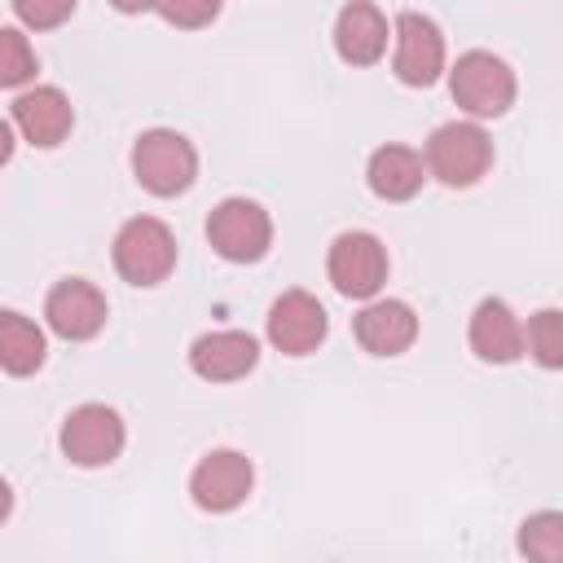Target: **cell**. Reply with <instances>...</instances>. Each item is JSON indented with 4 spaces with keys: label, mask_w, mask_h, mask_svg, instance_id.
Returning <instances> with one entry per match:
<instances>
[{
    "label": "cell",
    "mask_w": 563,
    "mask_h": 563,
    "mask_svg": "<svg viewBox=\"0 0 563 563\" xmlns=\"http://www.w3.org/2000/svg\"><path fill=\"white\" fill-rule=\"evenodd\" d=\"M523 352H532L537 365L559 369L563 365V312L559 308H541L528 317L523 325Z\"/></svg>",
    "instance_id": "19"
},
{
    "label": "cell",
    "mask_w": 563,
    "mask_h": 563,
    "mask_svg": "<svg viewBox=\"0 0 563 563\" xmlns=\"http://www.w3.org/2000/svg\"><path fill=\"white\" fill-rule=\"evenodd\" d=\"M9 4H13V18L26 31H53L75 13L79 0H9Z\"/></svg>",
    "instance_id": "23"
},
{
    "label": "cell",
    "mask_w": 563,
    "mask_h": 563,
    "mask_svg": "<svg viewBox=\"0 0 563 563\" xmlns=\"http://www.w3.org/2000/svg\"><path fill=\"white\" fill-rule=\"evenodd\" d=\"M207 242L229 264H255L273 246V216L255 198H224L207 216Z\"/></svg>",
    "instance_id": "5"
},
{
    "label": "cell",
    "mask_w": 563,
    "mask_h": 563,
    "mask_svg": "<svg viewBox=\"0 0 563 563\" xmlns=\"http://www.w3.org/2000/svg\"><path fill=\"white\" fill-rule=\"evenodd\" d=\"M119 13H145V9H154V0H110Z\"/></svg>",
    "instance_id": "26"
},
{
    "label": "cell",
    "mask_w": 563,
    "mask_h": 563,
    "mask_svg": "<svg viewBox=\"0 0 563 563\" xmlns=\"http://www.w3.org/2000/svg\"><path fill=\"white\" fill-rule=\"evenodd\" d=\"M260 343L246 330H207L189 343V369L207 383H238L255 369Z\"/></svg>",
    "instance_id": "13"
},
{
    "label": "cell",
    "mask_w": 563,
    "mask_h": 563,
    "mask_svg": "<svg viewBox=\"0 0 563 563\" xmlns=\"http://www.w3.org/2000/svg\"><path fill=\"white\" fill-rule=\"evenodd\" d=\"M44 356H48L44 330L26 312L0 308V369L13 374V378H26L44 365Z\"/></svg>",
    "instance_id": "18"
},
{
    "label": "cell",
    "mask_w": 563,
    "mask_h": 563,
    "mask_svg": "<svg viewBox=\"0 0 563 563\" xmlns=\"http://www.w3.org/2000/svg\"><path fill=\"white\" fill-rule=\"evenodd\" d=\"M466 343L488 365H510L523 356V321L506 299H479L466 325Z\"/></svg>",
    "instance_id": "15"
},
{
    "label": "cell",
    "mask_w": 563,
    "mask_h": 563,
    "mask_svg": "<svg viewBox=\"0 0 563 563\" xmlns=\"http://www.w3.org/2000/svg\"><path fill=\"white\" fill-rule=\"evenodd\" d=\"M13 515V488H9V479L0 475V523Z\"/></svg>",
    "instance_id": "25"
},
{
    "label": "cell",
    "mask_w": 563,
    "mask_h": 563,
    "mask_svg": "<svg viewBox=\"0 0 563 563\" xmlns=\"http://www.w3.org/2000/svg\"><path fill=\"white\" fill-rule=\"evenodd\" d=\"M444 35L427 13H400L391 26V70L409 88H431L444 75Z\"/></svg>",
    "instance_id": "8"
},
{
    "label": "cell",
    "mask_w": 563,
    "mask_h": 563,
    "mask_svg": "<svg viewBox=\"0 0 563 563\" xmlns=\"http://www.w3.org/2000/svg\"><path fill=\"white\" fill-rule=\"evenodd\" d=\"M387 246L369 229H347L330 242L325 255V277L343 299H374L387 282Z\"/></svg>",
    "instance_id": "6"
},
{
    "label": "cell",
    "mask_w": 563,
    "mask_h": 563,
    "mask_svg": "<svg viewBox=\"0 0 563 563\" xmlns=\"http://www.w3.org/2000/svg\"><path fill=\"white\" fill-rule=\"evenodd\" d=\"M387 40H391V26H387L378 4L352 0V4L339 9V18H334V53L347 66H374L387 53Z\"/></svg>",
    "instance_id": "16"
},
{
    "label": "cell",
    "mask_w": 563,
    "mask_h": 563,
    "mask_svg": "<svg viewBox=\"0 0 563 563\" xmlns=\"http://www.w3.org/2000/svg\"><path fill=\"white\" fill-rule=\"evenodd\" d=\"M110 308H106V295L88 282V277H62L48 299H44V321L57 339L66 343H84V339H97L101 325H106Z\"/></svg>",
    "instance_id": "11"
},
{
    "label": "cell",
    "mask_w": 563,
    "mask_h": 563,
    "mask_svg": "<svg viewBox=\"0 0 563 563\" xmlns=\"http://www.w3.org/2000/svg\"><path fill=\"white\" fill-rule=\"evenodd\" d=\"M325 334H330V317H325L317 295L282 290L268 303V343L282 356H308V352H317L325 343Z\"/></svg>",
    "instance_id": "10"
},
{
    "label": "cell",
    "mask_w": 563,
    "mask_h": 563,
    "mask_svg": "<svg viewBox=\"0 0 563 563\" xmlns=\"http://www.w3.org/2000/svg\"><path fill=\"white\" fill-rule=\"evenodd\" d=\"M62 457L75 462V466H110L123 444H128V431H123V418L110 409V405H79L62 418Z\"/></svg>",
    "instance_id": "7"
},
{
    "label": "cell",
    "mask_w": 563,
    "mask_h": 563,
    "mask_svg": "<svg viewBox=\"0 0 563 563\" xmlns=\"http://www.w3.org/2000/svg\"><path fill=\"white\" fill-rule=\"evenodd\" d=\"M114 273L132 286H158L176 268V233L158 216H132L119 224L110 246Z\"/></svg>",
    "instance_id": "3"
},
{
    "label": "cell",
    "mask_w": 563,
    "mask_h": 563,
    "mask_svg": "<svg viewBox=\"0 0 563 563\" xmlns=\"http://www.w3.org/2000/svg\"><path fill=\"white\" fill-rule=\"evenodd\" d=\"M422 163H427V176H435L440 185L471 189L493 167V141L479 128V119H453L427 136Z\"/></svg>",
    "instance_id": "1"
},
{
    "label": "cell",
    "mask_w": 563,
    "mask_h": 563,
    "mask_svg": "<svg viewBox=\"0 0 563 563\" xmlns=\"http://www.w3.org/2000/svg\"><path fill=\"white\" fill-rule=\"evenodd\" d=\"M220 4L224 0H154V13L167 22V26H180V31H202L220 18Z\"/></svg>",
    "instance_id": "22"
},
{
    "label": "cell",
    "mask_w": 563,
    "mask_h": 563,
    "mask_svg": "<svg viewBox=\"0 0 563 563\" xmlns=\"http://www.w3.org/2000/svg\"><path fill=\"white\" fill-rule=\"evenodd\" d=\"M75 128V106L57 84L22 88L13 101V132L35 150H57Z\"/></svg>",
    "instance_id": "12"
},
{
    "label": "cell",
    "mask_w": 563,
    "mask_h": 563,
    "mask_svg": "<svg viewBox=\"0 0 563 563\" xmlns=\"http://www.w3.org/2000/svg\"><path fill=\"white\" fill-rule=\"evenodd\" d=\"M352 334L356 343L369 352V356H400L413 347L418 339V317L405 299H365V308L356 312L352 321Z\"/></svg>",
    "instance_id": "14"
},
{
    "label": "cell",
    "mask_w": 563,
    "mask_h": 563,
    "mask_svg": "<svg viewBox=\"0 0 563 563\" xmlns=\"http://www.w3.org/2000/svg\"><path fill=\"white\" fill-rule=\"evenodd\" d=\"M35 79V48L18 26H0V88H26Z\"/></svg>",
    "instance_id": "21"
},
{
    "label": "cell",
    "mask_w": 563,
    "mask_h": 563,
    "mask_svg": "<svg viewBox=\"0 0 563 563\" xmlns=\"http://www.w3.org/2000/svg\"><path fill=\"white\" fill-rule=\"evenodd\" d=\"M251 484H255V466H251L246 453L211 449L207 457H198V466L189 475V497H194L198 510L224 515V510H238L251 497Z\"/></svg>",
    "instance_id": "9"
},
{
    "label": "cell",
    "mask_w": 563,
    "mask_h": 563,
    "mask_svg": "<svg viewBox=\"0 0 563 563\" xmlns=\"http://www.w3.org/2000/svg\"><path fill=\"white\" fill-rule=\"evenodd\" d=\"M449 92L457 101V110H466L471 119H501L515 106V70L488 53V48H471L453 62L449 70Z\"/></svg>",
    "instance_id": "4"
},
{
    "label": "cell",
    "mask_w": 563,
    "mask_h": 563,
    "mask_svg": "<svg viewBox=\"0 0 563 563\" xmlns=\"http://www.w3.org/2000/svg\"><path fill=\"white\" fill-rule=\"evenodd\" d=\"M519 550L537 563H559L563 559V515L559 510H537L519 523Z\"/></svg>",
    "instance_id": "20"
},
{
    "label": "cell",
    "mask_w": 563,
    "mask_h": 563,
    "mask_svg": "<svg viewBox=\"0 0 563 563\" xmlns=\"http://www.w3.org/2000/svg\"><path fill=\"white\" fill-rule=\"evenodd\" d=\"M427 180V163L413 145H400V141H387L369 154L365 163V185L374 189V198L383 202H409Z\"/></svg>",
    "instance_id": "17"
},
{
    "label": "cell",
    "mask_w": 563,
    "mask_h": 563,
    "mask_svg": "<svg viewBox=\"0 0 563 563\" xmlns=\"http://www.w3.org/2000/svg\"><path fill=\"white\" fill-rule=\"evenodd\" d=\"M132 176L154 198H176L198 176V150L176 128H150L132 145Z\"/></svg>",
    "instance_id": "2"
},
{
    "label": "cell",
    "mask_w": 563,
    "mask_h": 563,
    "mask_svg": "<svg viewBox=\"0 0 563 563\" xmlns=\"http://www.w3.org/2000/svg\"><path fill=\"white\" fill-rule=\"evenodd\" d=\"M13 145H18V132H13L9 119H0V167L13 158Z\"/></svg>",
    "instance_id": "24"
}]
</instances>
